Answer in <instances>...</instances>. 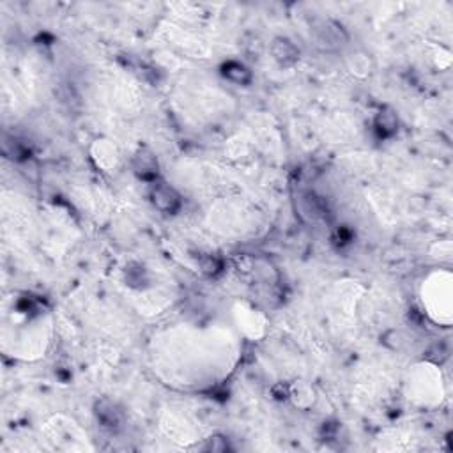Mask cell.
Listing matches in <instances>:
<instances>
[{
  "label": "cell",
  "mask_w": 453,
  "mask_h": 453,
  "mask_svg": "<svg viewBox=\"0 0 453 453\" xmlns=\"http://www.w3.org/2000/svg\"><path fill=\"white\" fill-rule=\"evenodd\" d=\"M204 450H207V452H227V450H230V446L229 441H227V437L213 436L207 439Z\"/></svg>",
  "instance_id": "11"
},
{
  "label": "cell",
  "mask_w": 453,
  "mask_h": 453,
  "mask_svg": "<svg viewBox=\"0 0 453 453\" xmlns=\"http://www.w3.org/2000/svg\"><path fill=\"white\" fill-rule=\"evenodd\" d=\"M201 271L207 277H218L223 271V261L216 255H205L201 259Z\"/></svg>",
  "instance_id": "9"
},
{
  "label": "cell",
  "mask_w": 453,
  "mask_h": 453,
  "mask_svg": "<svg viewBox=\"0 0 453 453\" xmlns=\"http://www.w3.org/2000/svg\"><path fill=\"white\" fill-rule=\"evenodd\" d=\"M133 172L138 179L147 183L158 181V158L156 154L147 147H140L133 156Z\"/></svg>",
  "instance_id": "3"
},
{
  "label": "cell",
  "mask_w": 453,
  "mask_h": 453,
  "mask_svg": "<svg viewBox=\"0 0 453 453\" xmlns=\"http://www.w3.org/2000/svg\"><path fill=\"white\" fill-rule=\"evenodd\" d=\"M221 77L236 85H248L252 84L253 78L250 68H246L243 62H237V60H229L221 66Z\"/></svg>",
  "instance_id": "7"
},
{
  "label": "cell",
  "mask_w": 453,
  "mask_h": 453,
  "mask_svg": "<svg viewBox=\"0 0 453 453\" xmlns=\"http://www.w3.org/2000/svg\"><path fill=\"white\" fill-rule=\"evenodd\" d=\"M94 416H96L98 423H101L103 429L117 430L122 423H124V413L117 402L110 400V398H101L94 404Z\"/></svg>",
  "instance_id": "2"
},
{
  "label": "cell",
  "mask_w": 453,
  "mask_h": 453,
  "mask_svg": "<svg viewBox=\"0 0 453 453\" xmlns=\"http://www.w3.org/2000/svg\"><path fill=\"white\" fill-rule=\"evenodd\" d=\"M349 68H351V71L356 73V75L365 77V75H369L370 73L369 57L360 55V53H354V55H351V59H349Z\"/></svg>",
  "instance_id": "10"
},
{
  "label": "cell",
  "mask_w": 453,
  "mask_h": 453,
  "mask_svg": "<svg viewBox=\"0 0 453 453\" xmlns=\"http://www.w3.org/2000/svg\"><path fill=\"white\" fill-rule=\"evenodd\" d=\"M297 202H299V205H297V207H299V213L303 214L306 220L317 221V220H321V218H324V214H326L324 204H322L321 198L315 197L313 193H310V192L301 193L299 198H297Z\"/></svg>",
  "instance_id": "6"
},
{
  "label": "cell",
  "mask_w": 453,
  "mask_h": 453,
  "mask_svg": "<svg viewBox=\"0 0 453 453\" xmlns=\"http://www.w3.org/2000/svg\"><path fill=\"white\" fill-rule=\"evenodd\" d=\"M373 126H376V131L379 133V137H382V138L394 137L398 129V119H397V115H395V112L385 109L377 113Z\"/></svg>",
  "instance_id": "8"
},
{
  "label": "cell",
  "mask_w": 453,
  "mask_h": 453,
  "mask_svg": "<svg viewBox=\"0 0 453 453\" xmlns=\"http://www.w3.org/2000/svg\"><path fill=\"white\" fill-rule=\"evenodd\" d=\"M269 50H271V55H273V59L277 60L281 68H290V66H294L297 60H299L301 55L299 48H297L296 44H294L289 37L281 36L275 37Z\"/></svg>",
  "instance_id": "5"
},
{
  "label": "cell",
  "mask_w": 453,
  "mask_h": 453,
  "mask_svg": "<svg viewBox=\"0 0 453 453\" xmlns=\"http://www.w3.org/2000/svg\"><path fill=\"white\" fill-rule=\"evenodd\" d=\"M151 202L158 211L165 214H176L183 205L181 195L174 186L167 185V183H154L153 189H151Z\"/></svg>",
  "instance_id": "1"
},
{
  "label": "cell",
  "mask_w": 453,
  "mask_h": 453,
  "mask_svg": "<svg viewBox=\"0 0 453 453\" xmlns=\"http://www.w3.org/2000/svg\"><path fill=\"white\" fill-rule=\"evenodd\" d=\"M315 39L322 48L340 50L349 41V37H347L345 30L342 28V25L335 24V21H324V24L317 27Z\"/></svg>",
  "instance_id": "4"
}]
</instances>
